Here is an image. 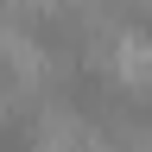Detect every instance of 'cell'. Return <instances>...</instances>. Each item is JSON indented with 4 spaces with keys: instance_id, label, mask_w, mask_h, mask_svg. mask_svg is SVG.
I'll return each instance as SVG.
<instances>
[{
    "instance_id": "cell-1",
    "label": "cell",
    "mask_w": 152,
    "mask_h": 152,
    "mask_svg": "<svg viewBox=\"0 0 152 152\" xmlns=\"http://www.w3.org/2000/svg\"><path fill=\"white\" fill-rule=\"evenodd\" d=\"M95 64L114 70V83H121V89H146V83H152V38L114 26V32L95 38Z\"/></svg>"
},
{
    "instance_id": "cell-2",
    "label": "cell",
    "mask_w": 152,
    "mask_h": 152,
    "mask_svg": "<svg viewBox=\"0 0 152 152\" xmlns=\"http://www.w3.org/2000/svg\"><path fill=\"white\" fill-rule=\"evenodd\" d=\"M89 146H95V133H89V121L70 102H45V108H38L32 152H89Z\"/></svg>"
},
{
    "instance_id": "cell-3",
    "label": "cell",
    "mask_w": 152,
    "mask_h": 152,
    "mask_svg": "<svg viewBox=\"0 0 152 152\" xmlns=\"http://www.w3.org/2000/svg\"><path fill=\"white\" fill-rule=\"evenodd\" d=\"M108 7H146V0H108Z\"/></svg>"
},
{
    "instance_id": "cell-4",
    "label": "cell",
    "mask_w": 152,
    "mask_h": 152,
    "mask_svg": "<svg viewBox=\"0 0 152 152\" xmlns=\"http://www.w3.org/2000/svg\"><path fill=\"white\" fill-rule=\"evenodd\" d=\"M89 152H114V146H89Z\"/></svg>"
}]
</instances>
